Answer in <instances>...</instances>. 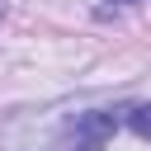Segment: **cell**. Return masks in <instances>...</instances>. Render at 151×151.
I'll return each mask as SVG.
<instances>
[{"label": "cell", "instance_id": "1", "mask_svg": "<svg viewBox=\"0 0 151 151\" xmlns=\"http://www.w3.org/2000/svg\"><path fill=\"white\" fill-rule=\"evenodd\" d=\"M118 132V118L109 109H94V113H76V123L66 127V137L76 142V151H104Z\"/></svg>", "mask_w": 151, "mask_h": 151}, {"label": "cell", "instance_id": "2", "mask_svg": "<svg viewBox=\"0 0 151 151\" xmlns=\"http://www.w3.org/2000/svg\"><path fill=\"white\" fill-rule=\"evenodd\" d=\"M127 127H132L142 142H151V104H137V109L127 113Z\"/></svg>", "mask_w": 151, "mask_h": 151}, {"label": "cell", "instance_id": "3", "mask_svg": "<svg viewBox=\"0 0 151 151\" xmlns=\"http://www.w3.org/2000/svg\"><path fill=\"white\" fill-rule=\"evenodd\" d=\"M113 5H132V0H113Z\"/></svg>", "mask_w": 151, "mask_h": 151}, {"label": "cell", "instance_id": "4", "mask_svg": "<svg viewBox=\"0 0 151 151\" xmlns=\"http://www.w3.org/2000/svg\"><path fill=\"white\" fill-rule=\"evenodd\" d=\"M0 14H5V5H0Z\"/></svg>", "mask_w": 151, "mask_h": 151}]
</instances>
